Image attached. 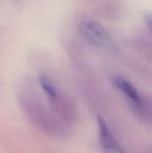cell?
<instances>
[{"instance_id":"cell-1","label":"cell","mask_w":152,"mask_h":153,"mask_svg":"<svg viewBox=\"0 0 152 153\" xmlns=\"http://www.w3.org/2000/svg\"><path fill=\"white\" fill-rule=\"evenodd\" d=\"M80 32L92 43L98 46H109L111 37L108 31L101 24L91 19H82L78 23Z\"/></svg>"},{"instance_id":"cell-5","label":"cell","mask_w":152,"mask_h":153,"mask_svg":"<svg viewBox=\"0 0 152 153\" xmlns=\"http://www.w3.org/2000/svg\"><path fill=\"white\" fill-rule=\"evenodd\" d=\"M146 22H147L148 27L150 31V32L152 34V13H149L147 16V19H146Z\"/></svg>"},{"instance_id":"cell-4","label":"cell","mask_w":152,"mask_h":153,"mask_svg":"<svg viewBox=\"0 0 152 153\" xmlns=\"http://www.w3.org/2000/svg\"><path fill=\"white\" fill-rule=\"evenodd\" d=\"M40 83L41 85L42 88L44 90L45 92L49 96V97L55 98L57 96V91L55 90V86L52 84V81L48 77L45 76H40Z\"/></svg>"},{"instance_id":"cell-2","label":"cell","mask_w":152,"mask_h":153,"mask_svg":"<svg viewBox=\"0 0 152 153\" xmlns=\"http://www.w3.org/2000/svg\"><path fill=\"white\" fill-rule=\"evenodd\" d=\"M97 122L98 126L99 140L102 147L107 152H123V149L115 139L104 120L101 117L98 116Z\"/></svg>"},{"instance_id":"cell-3","label":"cell","mask_w":152,"mask_h":153,"mask_svg":"<svg viewBox=\"0 0 152 153\" xmlns=\"http://www.w3.org/2000/svg\"><path fill=\"white\" fill-rule=\"evenodd\" d=\"M113 82L115 86L120 90L121 92L125 94L134 104L138 106L141 105L142 102L141 97L135 88L129 82L121 76H114L113 78Z\"/></svg>"}]
</instances>
